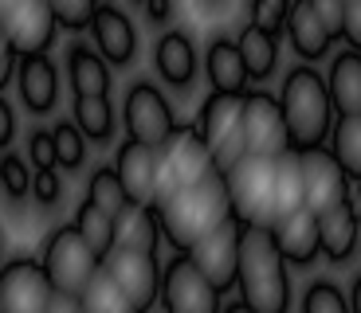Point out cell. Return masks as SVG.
Instances as JSON below:
<instances>
[{
	"mask_svg": "<svg viewBox=\"0 0 361 313\" xmlns=\"http://www.w3.org/2000/svg\"><path fill=\"white\" fill-rule=\"evenodd\" d=\"M357 235H361V219L350 200H342V204H334L330 212L318 215V250H326L330 262L350 259L357 250Z\"/></svg>",
	"mask_w": 361,
	"mask_h": 313,
	"instance_id": "cell-20",
	"label": "cell"
},
{
	"mask_svg": "<svg viewBox=\"0 0 361 313\" xmlns=\"http://www.w3.org/2000/svg\"><path fill=\"white\" fill-rule=\"evenodd\" d=\"M290 4L295 0H252V27H259V32L279 39V32L287 27Z\"/></svg>",
	"mask_w": 361,
	"mask_h": 313,
	"instance_id": "cell-38",
	"label": "cell"
},
{
	"mask_svg": "<svg viewBox=\"0 0 361 313\" xmlns=\"http://www.w3.org/2000/svg\"><path fill=\"white\" fill-rule=\"evenodd\" d=\"M240 302L252 313H287L290 305V278L287 262L275 250L271 227L244 224L240 231V267H235Z\"/></svg>",
	"mask_w": 361,
	"mask_h": 313,
	"instance_id": "cell-2",
	"label": "cell"
},
{
	"mask_svg": "<svg viewBox=\"0 0 361 313\" xmlns=\"http://www.w3.org/2000/svg\"><path fill=\"white\" fill-rule=\"evenodd\" d=\"M114 177L118 184H122V192H126V200L134 207H145L154 204V180H157V149H149V145H137V141H122L114 149Z\"/></svg>",
	"mask_w": 361,
	"mask_h": 313,
	"instance_id": "cell-16",
	"label": "cell"
},
{
	"mask_svg": "<svg viewBox=\"0 0 361 313\" xmlns=\"http://www.w3.org/2000/svg\"><path fill=\"white\" fill-rule=\"evenodd\" d=\"M0 313H4V294H0Z\"/></svg>",
	"mask_w": 361,
	"mask_h": 313,
	"instance_id": "cell-50",
	"label": "cell"
},
{
	"mask_svg": "<svg viewBox=\"0 0 361 313\" xmlns=\"http://www.w3.org/2000/svg\"><path fill=\"white\" fill-rule=\"evenodd\" d=\"M27 169H32V172L55 169V145H51V129H32V134H27Z\"/></svg>",
	"mask_w": 361,
	"mask_h": 313,
	"instance_id": "cell-40",
	"label": "cell"
},
{
	"mask_svg": "<svg viewBox=\"0 0 361 313\" xmlns=\"http://www.w3.org/2000/svg\"><path fill=\"white\" fill-rule=\"evenodd\" d=\"M240 231H244V224H240L235 215H228L216 231H208L197 247L185 250L189 262L204 274V282L216 290V294H224V290L235 286V267H240Z\"/></svg>",
	"mask_w": 361,
	"mask_h": 313,
	"instance_id": "cell-10",
	"label": "cell"
},
{
	"mask_svg": "<svg viewBox=\"0 0 361 313\" xmlns=\"http://www.w3.org/2000/svg\"><path fill=\"white\" fill-rule=\"evenodd\" d=\"M275 165L263 157H244L240 165L224 172L228 200H232V215L240 224L271 227V196H275Z\"/></svg>",
	"mask_w": 361,
	"mask_h": 313,
	"instance_id": "cell-6",
	"label": "cell"
},
{
	"mask_svg": "<svg viewBox=\"0 0 361 313\" xmlns=\"http://www.w3.org/2000/svg\"><path fill=\"white\" fill-rule=\"evenodd\" d=\"M279 114L283 125H287V141L290 153H307V149H322V141L330 137V94H326V79L302 63V67H290L287 79H283L279 90Z\"/></svg>",
	"mask_w": 361,
	"mask_h": 313,
	"instance_id": "cell-3",
	"label": "cell"
},
{
	"mask_svg": "<svg viewBox=\"0 0 361 313\" xmlns=\"http://www.w3.org/2000/svg\"><path fill=\"white\" fill-rule=\"evenodd\" d=\"M157 243H161V224H157V207L145 204L118 215V231H114V247H134V250H149L157 255Z\"/></svg>",
	"mask_w": 361,
	"mask_h": 313,
	"instance_id": "cell-25",
	"label": "cell"
},
{
	"mask_svg": "<svg viewBox=\"0 0 361 313\" xmlns=\"http://www.w3.org/2000/svg\"><path fill=\"white\" fill-rule=\"evenodd\" d=\"M220 313H252V309H247L244 302H232V305H228V309H220Z\"/></svg>",
	"mask_w": 361,
	"mask_h": 313,
	"instance_id": "cell-48",
	"label": "cell"
},
{
	"mask_svg": "<svg viewBox=\"0 0 361 313\" xmlns=\"http://www.w3.org/2000/svg\"><path fill=\"white\" fill-rule=\"evenodd\" d=\"M154 67H157V75L177 90H185L197 79V47H192L185 27L161 32V39H157V47H154Z\"/></svg>",
	"mask_w": 361,
	"mask_h": 313,
	"instance_id": "cell-19",
	"label": "cell"
},
{
	"mask_svg": "<svg viewBox=\"0 0 361 313\" xmlns=\"http://www.w3.org/2000/svg\"><path fill=\"white\" fill-rule=\"evenodd\" d=\"M350 313H361V278L353 282V294H350Z\"/></svg>",
	"mask_w": 361,
	"mask_h": 313,
	"instance_id": "cell-47",
	"label": "cell"
},
{
	"mask_svg": "<svg viewBox=\"0 0 361 313\" xmlns=\"http://www.w3.org/2000/svg\"><path fill=\"white\" fill-rule=\"evenodd\" d=\"M82 200H90V204L99 207V212H106L110 219H118V215L130 207L126 192H122V184H118V177H114V169H110V165H102V169L90 172L87 196H82Z\"/></svg>",
	"mask_w": 361,
	"mask_h": 313,
	"instance_id": "cell-33",
	"label": "cell"
},
{
	"mask_svg": "<svg viewBox=\"0 0 361 313\" xmlns=\"http://www.w3.org/2000/svg\"><path fill=\"white\" fill-rule=\"evenodd\" d=\"M142 12H145V20H149L154 27H165L169 16H173V0H145Z\"/></svg>",
	"mask_w": 361,
	"mask_h": 313,
	"instance_id": "cell-45",
	"label": "cell"
},
{
	"mask_svg": "<svg viewBox=\"0 0 361 313\" xmlns=\"http://www.w3.org/2000/svg\"><path fill=\"white\" fill-rule=\"evenodd\" d=\"M122 122H126V137L149 149H161L173 134H177V117L173 106L154 82H134L122 102Z\"/></svg>",
	"mask_w": 361,
	"mask_h": 313,
	"instance_id": "cell-8",
	"label": "cell"
},
{
	"mask_svg": "<svg viewBox=\"0 0 361 313\" xmlns=\"http://www.w3.org/2000/svg\"><path fill=\"white\" fill-rule=\"evenodd\" d=\"M342 4H345V0H342Z\"/></svg>",
	"mask_w": 361,
	"mask_h": 313,
	"instance_id": "cell-54",
	"label": "cell"
},
{
	"mask_svg": "<svg viewBox=\"0 0 361 313\" xmlns=\"http://www.w3.org/2000/svg\"><path fill=\"white\" fill-rule=\"evenodd\" d=\"M302 207V180H298V161L295 153H287V157H279V165H275V196H271V224L275 219H283V215L298 212Z\"/></svg>",
	"mask_w": 361,
	"mask_h": 313,
	"instance_id": "cell-31",
	"label": "cell"
},
{
	"mask_svg": "<svg viewBox=\"0 0 361 313\" xmlns=\"http://www.w3.org/2000/svg\"><path fill=\"white\" fill-rule=\"evenodd\" d=\"M51 145H55V169H82V161H87V141H82V134L75 129L71 117H59V122L51 125Z\"/></svg>",
	"mask_w": 361,
	"mask_h": 313,
	"instance_id": "cell-34",
	"label": "cell"
},
{
	"mask_svg": "<svg viewBox=\"0 0 361 313\" xmlns=\"http://www.w3.org/2000/svg\"><path fill=\"white\" fill-rule=\"evenodd\" d=\"M330 157L342 165L345 177L361 184V114L338 117V125H330Z\"/></svg>",
	"mask_w": 361,
	"mask_h": 313,
	"instance_id": "cell-29",
	"label": "cell"
},
{
	"mask_svg": "<svg viewBox=\"0 0 361 313\" xmlns=\"http://www.w3.org/2000/svg\"><path fill=\"white\" fill-rule=\"evenodd\" d=\"M12 4H16V0H0V12H8Z\"/></svg>",
	"mask_w": 361,
	"mask_h": 313,
	"instance_id": "cell-49",
	"label": "cell"
},
{
	"mask_svg": "<svg viewBox=\"0 0 361 313\" xmlns=\"http://www.w3.org/2000/svg\"><path fill=\"white\" fill-rule=\"evenodd\" d=\"M235 51L244 59L247 79H267V75L275 71V63H279V39L247 24L244 32H240V39H235Z\"/></svg>",
	"mask_w": 361,
	"mask_h": 313,
	"instance_id": "cell-28",
	"label": "cell"
},
{
	"mask_svg": "<svg viewBox=\"0 0 361 313\" xmlns=\"http://www.w3.org/2000/svg\"><path fill=\"white\" fill-rule=\"evenodd\" d=\"M67 82H71L75 98H106L110 94V67L102 55L87 44H71L67 51Z\"/></svg>",
	"mask_w": 361,
	"mask_h": 313,
	"instance_id": "cell-23",
	"label": "cell"
},
{
	"mask_svg": "<svg viewBox=\"0 0 361 313\" xmlns=\"http://www.w3.org/2000/svg\"><path fill=\"white\" fill-rule=\"evenodd\" d=\"M27 192H32V169H27V161L20 153H4L0 157V196L20 204V200H27Z\"/></svg>",
	"mask_w": 361,
	"mask_h": 313,
	"instance_id": "cell-35",
	"label": "cell"
},
{
	"mask_svg": "<svg viewBox=\"0 0 361 313\" xmlns=\"http://www.w3.org/2000/svg\"><path fill=\"white\" fill-rule=\"evenodd\" d=\"M165 313H220V294L204 282L197 267L189 262V255L169 259V267L161 270V298Z\"/></svg>",
	"mask_w": 361,
	"mask_h": 313,
	"instance_id": "cell-12",
	"label": "cell"
},
{
	"mask_svg": "<svg viewBox=\"0 0 361 313\" xmlns=\"http://www.w3.org/2000/svg\"><path fill=\"white\" fill-rule=\"evenodd\" d=\"M310 8H314V16H318V24H322L326 36L342 39V12H345L342 0H310Z\"/></svg>",
	"mask_w": 361,
	"mask_h": 313,
	"instance_id": "cell-41",
	"label": "cell"
},
{
	"mask_svg": "<svg viewBox=\"0 0 361 313\" xmlns=\"http://www.w3.org/2000/svg\"><path fill=\"white\" fill-rule=\"evenodd\" d=\"M271 239H275V250L283 255V262L310 267L318 259V215L307 212V207L283 215V219L271 224Z\"/></svg>",
	"mask_w": 361,
	"mask_h": 313,
	"instance_id": "cell-17",
	"label": "cell"
},
{
	"mask_svg": "<svg viewBox=\"0 0 361 313\" xmlns=\"http://www.w3.org/2000/svg\"><path fill=\"white\" fill-rule=\"evenodd\" d=\"M55 16L47 8V0H16L8 12H0V32L12 44V51L24 55H47L55 44Z\"/></svg>",
	"mask_w": 361,
	"mask_h": 313,
	"instance_id": "cell-13",
	"label": "cell"
},
{
	"mask_svg": "<svg viewBox=\"0 0 361 313\" xmlns=\"http://www.w3.org/2000/svg\"><path fill=\"white\" fill-rule=\"evenodd\" d=\"M71 122L82 134V141H99V145L110 141V134H114V106H110V94L106 98H75Z\"/></svg>",
	"mask_w": 361,
	"mask_h": 313,
	"instance_id": "cell-30",
	"label": "cell"
},
{
	"mask_svg": "<svg viewBox=\"0 0 361 313\" xmlns=\"http://www.w3.org/2000/svg\"><path fill=\"white\" fill-rule=\"evenodd\" d=\"M0 294H4V313H44L55 290L47 286L39 259L16 255L0 267Z\"/></svg>",
	"mask_w": 361,
	"mask_h": 313,
	"instance_id": "cell-14",
	"label": "cell"
},
{
	"mask_svg": "<svg viewBox=\"0 0 361 313\" xmlns=\"http://www.w3.org/2000/svg\"><path fill=\"white\" fill-rule=\"evenodd\" d=\"M302 313H350V298L334 282H314L302 294Z\"/></svg>",
	"mask_w": 361,
	"mask_h": 313,
	"instance_id": "cell-36",
	"label": "cell"
},
{
	"mask_svg": "<svg viewBox=\"0 0 361 313\" xmlns=\"http://www.w3.org/2000/svg\"><path fill=\"white\" fill-rule=\"evenodd\" d=\"M12 137H16V114H12L8 98L0 94V153H8Z\"/></svg>",
	"mask_w": 361,
	"mask_h": 313,
	"instance_id": "cell-44",
	"label": "cell"
},
{
	"mask_svg": "<svg viewBox=\"0 0 361 313\" xmlns=\"http://www.w3.org/2000/svg\"><path fill=\"white\" fill-rule=\"evenodd\" d=\"M240 114H244V94H212L197 114V129L200 141L208 145V153H216L228 137L240 129Z\"/></svg>",
	"mask_w": 361,
	"mask_h": 313,
	"instance_id": "cell-21",
	"label": "cell"
},
{
	"mask_svg": "<svg viewBox=\"0 0 361 313\" xmlns=\"http://www.w3.org/2000/svg\"><path fill=\"white\" fill-rule=\"evenodd\" d=\"M27 196L36 200L39 207H55L63 200V177L59 169H44V172H32V192Z\"/></svg>",
	"mask_w": 361,
	"mask_h": 313,
	"instance_id": "cell-39",
	"label": "cell"
},
{
	"mask_svg": "<svg viewBox=\"0 0 361 313\" xmlns=\"http://www.w3.org/2000/svg\"><path fill=\"white\" fill-rule=\"evenodd\" d=\"M44 313H82V305H79V298H71V294H51V302H47Z\"/></svg>",
	"mask_w": 361,
	"mask_h": 313,
	"instance_id": "cell-46",
	"label": "cell"
},
{
	"mask_svg": "<svg viewBox=\"0 0 361 313\" xmlns=\"http://www.w3.org/2000/svg\"><path fill=\"white\" fill-rule=\"evenodd\" d=\"M16 63H20V55L12 51V44L4 39V32H0V90L16 79Z\"/></svg>",
	"mask_w": 361,
	"mask_h": 313,
	"instance_id": "cell-43",
	"label": "cell"
},
{
	"mask_svg": "<svg viewBox=\"0 0 361 313\" xmlns=\"http://www.w3.org/2000/svg\"><path fill=\"white\" fill-rule=\"evenodd\" d=\"M90 36H94V51L102 55L106 67H130L137 55V27L126 12L118 8V4H102L94 8L90 16Z\"/></svg>",
	"mask_w": 361,
	"mask_h": 313,
	"instance_id": "cell-15",
	"label": "cell"
},
{
	"mask_svg": "<svg viewBox=\"0 0 361 313\" xmlns=\"http://www.w3.org/2000/svg\"><path fill=\"white\" fill-rule=\"evenodd\" d=\"M208 4H224V0H208Z\"/></svg>",
	"mask_w": 361,
	"mask_h": 313,
	"instance_id": "cell-51",
	"label": "cell"
},
{
	"mask_svg": "<svg viewBox=\"0 0 361 313\" xmlns=\"http://www.w3.org/2000/svg\"><path fill=\"white\" fill-rule=\"evenodd\" d=\"M16 90L27 114H51L59 102V71L47 55H24L16 63Z\"/></svg>",
	"mask_w": 361,
	"mask_h": 313,
	"instance_id": "cell-18",
	"label": "cell"
},
{
	"mask_svg": "<svg viewBox=\"0 0 361 313\" xmlns=\"http://www.w3.org/2000/svg\"><path fill=\"white\" fill-rule=\"evenodd\" d=\"M326 94H330V110H338V117L361 114V55L357 51H338L330 59Z\"/></svg>",
	"mask_w": 361,
	"mask_h": 313,
	"instance_id": "cell-22",
	"label": "cell"
},
{
	"mask_svg": "<svg viewBox=\"0 0 361 313\" xmlns=\"http://www.w3.org/2000/svg\"><path fill=\"white\" fill-rule=\"evenodd\" d=\"M204 71H208V82H212V94H244L247 90L244 59L235 51V39H228V36H216L208 44Z\"/></svg>",
	"mask_w": 361,
	"mask_h": 313,
	"instance_id": "cell-24",
	"label": "cell"
},
{
	"mask_svg": "<svg viewBox=\"0 0 361 313\" xmlns=\"http://www.w3.org/2000/svg\"><path fill=\"white\" fill-rule=\"evenodd\" d=\"M298 161V180H302V207L314 215L330 212L334 204L350 200V177L342 172V165L330 157V149H307L295 153Z\"/></svg>",
	"mask_w": 361,
	"mask_h": 313,
	"instance_id": "cell-11",
	"label": "cell"
},
{
	"mask_svg": "<svg viewBox=\"0 0 361 313\" xmlns=\"http://www.w3.org/2000/svg\"><path fill=\"white\" fill-rule=\"evenodd\" d=\"M71 227L79 231V239L90 247V255L94 259H106L110 250H114V231H118V219H110L106 212H99V207L90 204V200H82L79 207H75V219Z\"/></svg>",
	"mask_w": 361,
	"mask_h": 313,
	"instance_id": "cell-27",
	"label": "cell"
},
{
	"mask_svg": "<svg viewBox=\"0 0 361 313\" xmlns=\"http://www.w3.org/2000/svg\"><path fill=\"white\" fill-rule=\"evenodd\" d=\"M0 255H4V250H0Z\"/></svg>",
	"mask_w": 361,
	"mask_h": 313,
	"instance_id": "cell-53",
	"label": "cell"
},
{
	"mask_svg": "<svg viewBox=\"0 0 361 313\" xmlns=\"http://www.w3.org/2000/svg\"><path fill=\"white\" fill-rule=\"evenodd\" d=\"M79 305H82V313H134L126 305V298H122V290L114 286V278H110L102 267L94 270V274H90V282L82 286Z\"/></svg>",
	"mask_w": 361,
	"mask_h": 313,
	"instance_id": "cell-32",
	"label": "cell"
},
{
	"mask_svg": "<svg viewBox=\"0 0 361 313\" xmlns=\"http://www.w3.org/2000/svg\"><path fill=\"white\" fill-rule=\"evenodd\" d=\"M342 39L350 44V51L361 55V0H345V12H342Z\"/></svg>",
	"mask_w": 361,
	"mask_h": 313,
	"instance_id": "cell-42",
	"label": "cell"
},
{
	"mask_svg": "<svg viewBox=\"0 0 361 313\" xmlns=\"http://www.w3.org/2000/svg\"><path fill=\"white\" fill-rule=\"evenodd\" d=\"M240 137H244L247 157H263V161H279L290 153L287 125H283L279 102L267 90H247L244 94V114H240Z\"/></svg>",
	"mask_w": 361,
	"mask_h": 313,
	"instance_id": "cell-9",
	"label": "cell"
},
{
	"mask_svg": "<svg viewBox=\"0 0 361 313\" xmlns=\"http://www.w3.org/2000/svg\"><path fill=\"white\" fill-rule=\"evenodd\" d=\"M99 267H102V262L90 255V247L79 239V231H75L71 224L55 227V231L44 239V250H39V270H44L47 286H51L55 294L79 298L82 286L90 282V274H94Z\"/></svg>",
	"mask_w": 361,
	"mask_h": 313,
	"instance_id": "cell-5",
	"label": "cell"
},
{
	"mask_svg": "<svg viewBox=\"0 0 361 313\" xmlns=\"http://www.w3.org/2000/svg\"><path fill=\"white\" fill-rule=\"evenodd\" d=\"M102 270L114 278V286L122 290L126 305L134 313H149L161 298V262L149 250H134V247H114L102 259Z\"/></svg>",
	"mask_w": 361,
	"mask_h": 313,
	"instance_id": "cell-7",
	"label": "cell"
},
{
	"mask_svg": "<svg viewBox=\"0 0 361 313\" xmlns=\"http://www.w3.org/2000/svg\"><path fill=\"white\" fill-rule=\"evenodd\" d=\"M130 4H145V0H130Z\"/></svg>",
	"mask_w": 361,
	"mask_h": 313,
	"instance_id": "cell-52",
	"label": "cell"
},
{
	"mask_svg": "<svg viewBox=\"0 0 361 313\" xmlns=\"http://www.w3.org/2000/svg\"><path fill=\"white\" fill-rule=\"evenodd\" d=\"M287 32H290V44H295V51L302 55V59H322V55L330 51V44H334V39L322 32L314 8H310V0H295V4H290Z\"/></svg>",
	"mask_w": 361,
	"mask_h": 313,
	"instance_id": "cell-26",
	"label": "cell"
},
{
	"mask_svg": "<svg viewBox=\"0 0 361 313\" xmlns=\"http://www.w3.org/2000/svg\"><path fill=\"white\" fill-rule=\"evenodd\" d=\"M232 215V200H228V184L216 169L200 177L197 184L180 188L157 207V224H161V235L173 250H185L197 247L208 231H216Z\"/></svg>",
	"mask_w": 361,
	"mask_h": 313,
	"instance_id": "cell-1",
	"label": "cell"
},
{
	"mask_svg": "<svg viewBox=\"0 0 361 313\" xmlns=\"http://www.w3.org/2000/svg\"><path fill=\"white\" fill-rule=\"evenodd\" d=\"M212 172V153L200 141L192 125H177V134L157 149V180H154V207H161L173 192L197 184Z\"/></svg>",
	"mask_w": 361,
	"mask_h": 313,
	"instance_id": "cell-4",
	"label": "cell"
},
{
	"mask_svg": "<svg viewBox=\"0 0 361 313\" xmlns=\"http://www.w3.org/2000/svg\"><path fill=\"white\" fill-rule=\"evenodd\" d=\"M47 8H51L55 24L67 27V32H82L99 8V0H47Z\"/></svg>",
	"mask_w": 361,
	"mask_h": 313,
	"instance_id": "cell-37",
	"label": "cell"
}]
</instances>
